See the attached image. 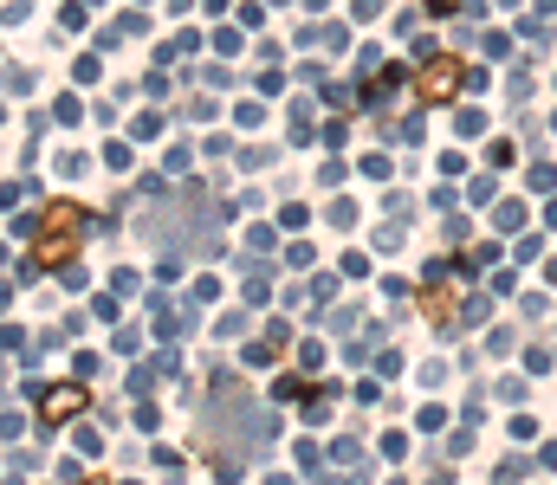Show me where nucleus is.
Listing matches in <instances>:
<instances>
[{"label":"nucleus","instance_id":"obj_2","mask_svg":"<svg viewBox=\"0 0 557 485\" xmlns=\"http://www.w3.org/2000/svg\"><path fill=\"white\" fill-rule=\"evenodd\" d=\"M460 85H467V65H460L454 52H441V59H428L415 72V97H421V104H447V97H460Z\"/></svg>","mask_w":557,"mask_h":485},{"label":"nucleus","instance_id":"obj_3","mask_svg":"<svg viewBox=\"0 0 557 485\" xmlns=\"http://www.w3.org/2000/svg\"><path fill=\"white\" fill-rule=\"evenodd\" d=\"M39 414H46V421H72V414H85V388H78V382H65V388H46Z\"/></svg>","mask_w":557,"mask_h":485},{"label":"nucleus","instance_id":"obj_4","mask_svg":"<svg viewBox=\"0 0 557 485\" xmlns=\"http://www.w3.org/2000/svg\"><path fill=\"white\" fill-rule=\"evenodd\" d=\"M421 304H428V317H434V324H454V291H447V285H434Z\"/></svg>","mask_w":557,"mask_h":485},{"label":"nucleus","instance_id":"obj_1","mask_svg":"<svg viewBox=\"0 0 557 485\" xmlns=\"http://www.w3.org/2000/svg\"><path fill=\"white\" fill-rule=\"evenodd\" d=\"M78 227H85V207H52L46 214V233H39V266H59V259H72L78 246Z\"/></svg>","mask_w":557,"mask_h":485}]
</instances>
